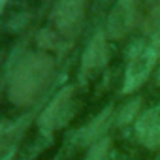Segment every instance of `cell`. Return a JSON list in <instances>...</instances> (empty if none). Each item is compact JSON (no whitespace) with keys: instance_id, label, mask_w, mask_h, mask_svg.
Here are the masks:
<instances>
[{"instance_id":"7c38bea8","label":"cell","mask_w":160,"mask_h":160,"mask_svg":"<svg viewBox=\"0 0 160 160\" xmlns=\"http://www.w3.org/2000/svg\"><path fill=\"white\" fill-rule=\"evenodd\" d=\"M6 4H8V0H0V13L4 12V8H6Z\"/></svg>"},{"instance_id":"3957f363","label":"cell","mask_w":160,"mask_h":160,"mask_svg":"<svg viewBox=\"0 0 160 160\" xmlns=\"http://www.w3.org/2000/svg\"><path fill=\"white\" fill-rule=\"evenodd\" d=\"M85 8H87V0H58L51 15V23L55 30L62 38L72 40L79 32V27L83 23Z\"/></svg>"},{"instance_id":"ba28073f","label":"cell","mask_w":160,"mask_h":160,"mask_svg":"<svg viewBox=\"0 0 160 160\" xmlns=\"http://www.w3.org/2000/svg\"><path fill=\"white\" fill-rule=\"evenodd\" d=\"M109 117H111V108H106L91 124H87L83 130H81V134H79V141L81 143H94L100 136H102V132L108 128V122H109Z\"/></svg>"},{"instance_id":"6da1fadb","label":"cell","mask_w":160,"mask_h":160,"mask_svg":"<svg viewBox=\"0 0 160 160\" xmlns=\"http://www.w3.org/2000/svg\"><path fill=\"white\" fill-rule=\"evenodd\" d=\"M53 58L43 53L28 55L13 72L10 81V100L15 106H30L43 92L53 75Z\"/></svg>"},{"instance_id":"277c9868","label":"cell","mask_w":160,"mask_h":160,"mask_svg":"<svg viewBox=\"0 0 160 160\" xmlns=\"http://www.w3.org/2000/svg\"><path fill=\"white\" fill-rule=\"evenodd\" d=\"M72 111H73V89L66 87L45 108L43 115L40 117V128L45 134L57 132L72 119Z\"/></svg>"},{"instance_id":"7a4b0ae2","label":"cell","mask_w":160,"mask_h":160,"mask_svg":"<svg viewBox=\"0 0 160 160\" xmlns=\"http://www.w3.org/2000/svg\"><path fill=\"white\" fill-rule=\"evenodd\" d=\"M158 58H160V32L152 34V38H149V40L138 42L132 47V51L128 55L124 87H122L124 94L134 92L147 81V77L151 75Z\"/></svg>"},{"instance_id":"8992f818","label":"cell","mask_w":160,"mask_h":160,"mask_svg":"<svg viewBox=\"0 0 160 160\" xmlns=\"http://www.w3.org/2000/svg\"><path fill=\"white\" fill-rule=\"evenodd\" d=\"M106 62H108L106 34H104V32H98V34L91 40V43H89V47H87V51H85V55H83V64H81V73H83V77L94 75L96 72H100V70L106 66Z\"/></svg>"},{"instance_id":"9c48e42d","label":"cell","mask_w":160,"mask_h":160,"mask_svg":"<svg viewBox=\"0 0 160 160\" xmlns=\"http://www.w3.org/2000/svg\"><path fill=\"white\" fill-rule=\"evenodd\" d=\"M143 10H145L143 28L152 34L160 32V0H143Z\"/></svg>"},{"instance_id":"4fadbf2b","label":"cell","mask_w":160,"mask_h":160,"mask_svg":"<svg viewBox=\"0 0 160 160\" xmlns=\"http://www.w3.org/2000/svg\"><path fill=\"white\" fill-rule=\"evenodd\" d=\"M158 83H160V70H158Z\"/></svg>"},{"instance_id":"5b68a950","label":"cell","mask_w":160,"mask_h":160,"mask_svg":"<svg viewBox=\"0 0 160 160\" xmlns=\"http://www.w3.org/2000/svg\"><path fill=\"white\" fill-rule=\"evenodd\" d=\"M138 2L139 0H117L108 19V36L111 40H121L134 28L138 17Z\"/></svg>"},{"instance_id":"30bf717a","label":"cell","mask_w":160,"mask_h":160,"mask_svg":"<svg viewBox=\"0 0 160 160\" xmlns=\"http://www.w3.org/2000/svg\"><path fill=\"white\" fill-rule=\"evenodd\" d=\"M139 106H141V100L138 98V100H132L130 104H126L122 109H121V113H119V119H117V124H121V126H124V124H128L136 115H138V111H139Z\"/></svg>"},{"instance_id":"8fae6325","label":"cell","mask_w":160,"mask_h":160,"mask_svg":"<svg viewBox=\"0 0 160 160\" xmlns=\"http://www.w3.org/2000/svg\"><path fill=\"white\" fill-rule=\"evenodd\" d=\"M109 145H111V139H109V138H104V139L96 141V143L92 145L91 152H89V160H102V158L106 156Z\"/></svg>"},{"instance_id":"52a82bcc","label":"cell","mask_w":160,"mask_h":160,"mask_svg":"<svg viewBox=\"0 0 160 160\" xmlns=\"http://www.w3.org/2000/svg\"><path fill=\"white\" fill-rule=\"evenodd\" d=\"M136 136L147 149L160 147V108H152L138 119Z\"/></svg>"}]
</instances>
